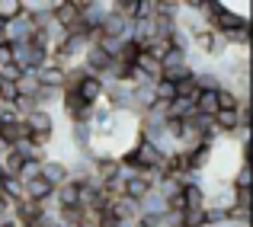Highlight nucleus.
<instances>
[{"instance_id": "aec40b11", "label": "nucleus", "mask_w": 253, "mask_h": 227, "mask_svg": "<svg viewBox=\"0 0 253 227\" xmlns=\"http://www.w3.org/2000/svg\"><path fill=\"white\" fill-rule=\"evenodd\" d=\"M221 224H231V221H228V211L209 208V205H205V227H221Z\"/></svg>"}, {"instance_id": "6e6552de", "label": "nucleus", "mask_w": 253, "mask_h": 227, "mask_svg": "<svg viewBox=\"0 0 253 227\" xmlns=\"http://www.w3.org/2000/svg\"><path fill=\"white\" fill-rule=\"evenodd\" d=\"M138 211H141V215H151V218H164L170 208H167V198H161L154 189H151L148 195H144L141 202H138Z\"/></svg>"}, {"instance_id": "39448f33", "label": "nucleus", "mask_w": 253, "mask_h": 227, "mask_svg": "<svg viewBox=\"0 0 253 227\" xmlns=\"http://www.w3.org/2000/svg\"><path fill=\"white\" fill-rule=\"evenodd\" d=\"M36 32V26H32V19L26 16V13H19V16L6 19L3 23V42L6 45H19V42H29V36Z\"/></svg>"}, {"instance_id": "412c9836", "label": "nucleus", "mask_w": 253, "mask_h": 227, "mask_svg": "<svg viewBox=\"0 0 253 227\" xmlns=\"http://www.w3.org/2000/svg\"><path fill=\"white\" fill-rule=\"evenodd\" d=\"M23 13V6H19V0H0V19H13V16H19Z\"/></svg>"}, {"instance_id": "f3484780", "label": "nucleus", "mask_w": 253, "mask_h": 227, "mask_svg": "<svg viewBox=\"0 0 253 227\" xmlns=\"http://www.w3.org/2000/svg\"><path fill=\"white\" fill-rule=\"evenodd\" d=\"M196 83H199V90H209V93H211V90H218V86H224V83H221V77H218L211 68H209V71H202V74H196Z\"/></svg>"}, {"instance_id": "f8f14e48", "label": "nucleus", "mask_w": 253, "mask_h": 227, "mask_svg": "<svg viewBox=\"0 0 253 227\" xmlns=\"http://www.w3.org/2000/svg\"><path fill=\"white\" fill-rule=\"evenodd\" d=\"M183 202H186V208H205V189H202V183H186L183 186Z\"/></svg>"}, {"instance_id": "ddd939ff", "label": "nucleus", "mask_w": 253, "mask_h": 227, "mask_svg": "<svg viewBox=\"0 0 253 227\" xmlns=\"http://www.w3.org/2000/svg\"><path fill=\"white\" fill-rule=\"evenodd\" d=\"M231 186H234V192H244V189H253V166H247V163H241L234 170V176L228 179Z\"/></svg>"}, {"instance_id": "20e7f679", "label": "nucleus", "mask_w": 253, "mask_h": 227, "mask_svg": "<svg viewBox=\"0 0 253 227\" xmlns=\"http://www.w3.org/2000/svg\"><path fill=\"white\" fill-rule=\"evenodd\" d=\"M99 38H122V42H131V19L119 16L116 10H109V16L99 23Z\"/></svg>"}, {"instance_id": "6ab92c4d", "label": "nucleus", "mask_w": 253, "mask_h": 227, "mask_svg": "<svg viewBox=\"0 0 253 227\" xmlns=\"http://www.w3.org/2000/svg\"><path fill=\"white\" fill-rule=\"evenodd\" d=\"M179 218H183V227H205V208H186Z\"/></svg>"}, {"instance_id": "dca6fc26", "label": "nucleus", "mask_w": 253, "mask_h": 227, "mask_svg": "<svg viewBox=\"0 0 253 227\" xmlns=\"http://www.w3.org/2000/svg\"><path fill=\"white\" fill-rule=\"evenodd\" d=\"M0 166H3V176H16L19 166H23V157H19V153L10 148V151L3 153V157H0Z\"/></svg>"}, {"instance_id": "0eeeda50", "label": "nucleus", "mask_w": 253, "mask_h": 227, "mask_svg": "<svg viewBox=\"0 0 253 227\" xmlns=\"http://www.w3.org/2000/svg\"><path fill=\"white\" fill-rule=\"evenodd\" d=\"M74 90H77V96H81V99H84V103H86V106H96V103H99V99H103V93H106V86H103V83H99V80H96V77H90V74H86V77L81 80V83H77V86H74Z\"/></svg>"}, {"instance_id": "f03ea898", "label": "nucleus", "mask_w": 253, "mask_h": 227, "mask_svg": "<svg viewBox=\"0 0 253 227\" xmlns=\"http://www.w3.org/2000/svg\"><path fill=\"white\" fill-rule=\"evenodd\" d=\"M23 125L29 135H45V138H55L58 131V115H51V112L45 109H32L29 115H23Z\"/></svg>"}, {"instance_id": "5701e85b", "label": "nucleus", "mask_w": 253, "mask_h": 227, "mask_svg": "<svg viewBox=\"0 0 253 227\" xmlns=\"http://www.w3.org/2000/svg\"><path fill=\"white\" fill-rule=\"evenodd\" d=\"M0 227H19V221H16V218H3V221H0Z\"/></svg>"}, {"instance_id": "423d86ee", "label": "nucleus", "mask_w": 253, "mask_h": 227, "mask_svg": "<svg viewBox=\"0 0 253 227\" xmlns=\"http://www.w3.org/2000/svg\"><path fill=\"white\" fill-rule=\"evenodd\" d=\"M42 179L51 186V189H58V186L68 183V163L58 157H45L42 160Z\"/></svg>"}, {"instance_id": "7ed1b4c3", "label": "nucleus", "mask_w": 253, "mask_h": 227, "mask_svg": "<svg viewBox=\"0 0 253 227\" xmlns=\"http://www.w3.org/2000/svg\"><path fill=\"white\" fill-rule=\"evenodd\" d=\"M131 90H135V86H131L128 80H119V83L106 86L103 103L109 106L112 112H131Z\"/></svg>"}, {"instance_id": "1a4fd4ad", "label": "nucleus", "mask_w": 253, "mask_h": 227, "mask_svg": "<svg viewBox=\"0 0 253 227\" xmlns=\"http://www.w3.org/2000/svg\"><path fill=\"white\" fill-rule=\"evenodd\" d=\"M154 103H157L154 99V83L151 86H135V90H131V112H135V115L148 112Z\"/></svg>"}, {"instance_id": "a211bd4d", "label": "nucleus", "mask_w": 253, "mask_h": 227, "mask_svg": "<svg viewBox=\"0 0 253 227\" xmlns=\"http://www.w3.org/2000/svg\"><path fill=\"white\" fill-rule=\"evenodd\" d=\"M36 90H39L36 74H23L16 80V93H19V96H36Z\"/></svg>"}, {"instance_id": "f257e3e1", "label": "nucleus", "mask_w": 253, "mask_h": 227, "mask_svg": "<svg viewBox=\"0 0 253 227\" xmlns=\"http://www.w3.org/2000/svg\"><path fill=\"white\" fill-rule=\"evenodd\" d=\"M10 61L16 64L23 74H36V71L48 61V55L39 51L36 45H29V42H19V45H10Z\"/></svg>"}, {"instance_id": "9b49d317", "label": "nucleus", "mask_w": 253, "mask_h": 227, "mask_svg": "<svg viewBox=\"0 0 253 227\" xmlns=\"http://www.w3.org/2000/svg\"><path fill=\"white\" fill-rule=\"evenodd\" d=\"M148 192H151V183H148V179H144V176H131L128 183H125L122 195H125V198H131V202H141Z\"/></svg>"}, {"instance_id": "2eb2a0df", "label": "nucleus", "mask_w": 253, "mask_h": 227, "mask_svg": "<svg viewBox=\"0 0 253 227\" xmlns=\"http://www.w3.org/2000/svg\"><path fill=\"white\" fill-rule=\"evenodd\" d=\"M154 99L170 106L173 99H176V83H170V80H154Z\"/></svg>"}, {"instance_id": "9d476101", "label": "nucleus", "mask_w": 253, "mask_h": 227, "mask_svg": "<svg viewBox=\"0 0 253 227\" xmlns=\"http://www.w3.org/2000/svg\"><path fill=\"white\" fill-rule=\"evenodd\" d=\"M131 68H135L138 74H144L148 80H161V64H157L148 51H138V58H135V64H131Z\"/></svg>"}, {"instance_id": "4468645a", "label": "nucleus", "mask_w": 253, "mask_h": 227, "mask_svg": "<svg viewBox=\"0 0 253 227\" xmlns=\"http://www.w3.org/2000/svg\"><path fill=\"white\" fill-rule=\"evenodd\" d=\"M42 176V160H23V166H19V173H16V179L19 183H32V179H39Z\"/></svg>"}, {"instance_id": "4be33fe9", "label": "nucleus", "mask_w": 253, "mask_h": 227, "mask_svg": "<svg viewBox=\"0 0 253 227\" xmlns=\"http://www.w3.org/2000/svg\"><path fill=\"white\" fill-rule=\"evenodd\" d=\"M157 16V0H138V16L135 19H154Z\"/></svg>"}]
</instances>
